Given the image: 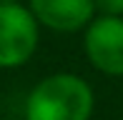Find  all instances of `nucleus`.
Segmentation results:
<instances>
[{"mask_svg": "<svg viewBox=\"0 0 123 120\" xmlns=\"http://www.w3.org/2000/svg\"><path fill=\"white\" fill-rule=\"evenodd\" d=\"M96 93L78 73H53L30 88L23 120H91Z\"/></svg>", "mask_w": 123, "mask_h": 120, "instance_id": "1", "label": "nucleus"}, {"mask_svg": "<svg viewBox=\"0 0 123 120\" xmlns=\"http://www.w3.org/2000/svg\"><path fill=\"white\" fill-rule=\"evenodd\" d=\"M40 25L23 3H0V70H15L35 55Z\"/></svg>", "mask_w": 123, "mask_h": 120, "instance_id": "2", "label": "nucleus"}, {"mask_svg": "<svg viewBox=\"0 0 123 120\" xmlns=\"http://www.w3.org/2000/svg\"><path fill=\"white\" fill-rule=\"evenodd\" d=\"M83 53L98 73L123 78V18L96 15L83 30Z\"/></svg>", "mask_w": 123, "mask_h": 120, "instance_id": "3", "label": "nucleus"}, {"mask_svg": "<svg viewBox=\"0 0 123 120\" xmlns=\"http://www.w3.org/2000/svg\"><path fill=\"white\" fill-rule=\"evenodd\" d=\"M35 23L53 33H83L96 18L93 0H28Z\"/></svg>", "mask_w": 123, "mask_h": 120, "instance_id": "4", "label": "nucleus"}, {"mask_svg": "<svg viewBox=\"0 0 123 120\" xmlns=\"http://www.w3.org/2000/svg\"><path fill=\"white\" fill-rule=\"evenodd\" d=\"M96 15L105 18H123V0H93Z\"/></svg>", "mask_w": 123, "mask_h": 120, "instance_id": "5", "label": "nucleus"}, {"mask_svg": "<svg viewBox=\"0 0 123 120\" xmlns=\"http://www.w3.org/2000/svg\"><path fill=\"white\" fill-rule=\"evenodd\" d=\"M0 3H20V0H0Z\"/></svg>", "mask_w": 123, "mask_h": 120, "instance_id": "6", "label": "nucleus"}, {"mask_svg": "<svg viewBox=\"0 0 123 120\" xmlns=\"http://www.w3.org/2000/svg\"><path fill=\"white\" fill-rule=\"evenodd\" d=\"M10 120H18V118H10Z\"/></svg>", "mask_w": 123, "mask_h": 120, "instance_id": "7", "label": "nucleus"}]
</instances>
